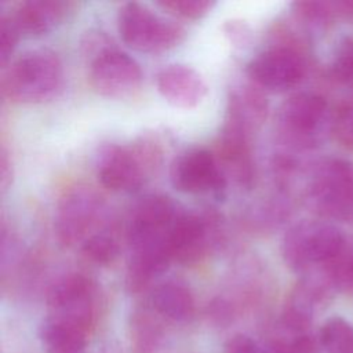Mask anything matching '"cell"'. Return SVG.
<instances>
[{
	"mask_svg": "<svg viewBox=\"0 0 353 353\" xmlns=\"http://www.w3.org/2000/svg\"><path fill=\"white\" fill-rule=\"evenodd\" d=\"M320 345L325 353H353V325L342 317L328 319L320 330Z\"/></svg>",
	"mask_w": 353,
	"mask_h": 353,
	"instance_id": "22",
	"label": "cell"
},
{
	"mask_svg": "<svg viewBox=\"0 0 353 353\" xmlns=\"http://www.w3.org/2000/svg\"><path fill=\"white\" fill-rule=\"evenodd\" d=\"M83 255L95 265L106 266L114 262L119 255V244L108 233L90 234L81 245Z\"/></svg>",
	"mask_w": 353,
	"mask_h": 353,
	"instance_id": "24",
	"label": "cell"
},
{
	"mask_svg": "<svg viewBox=\"0 0 353 353\" xmlns=\"http://www.w3.org/2000/svg\"><path fill=\"white\" fill-rule=\"evenodd\" d=\"M39 334L46 353H85L87 335L81 331L46 319Z\"/></svg>",
	"mask_w": 353,
	"mask_h": 353,
	"instance_id": "20",
	"label": "cell"
},
{
	"mask_svg": "<svg viewBox=\"0 0 353 353\" xmlns=\"http://www.w3.org/2000/svg\"><path fill=\"white\" fill-rule=\"evenodd\" d=\"M250 134L251 131L245 127L226 119L214 153L226 179L230 176L237 185L247 189L255 181Z\"/></svg>",
	"mask_w": 353,
	"mask_h": 353,
	"instance_id": "13",
	"label": "cell"
},
{
	"mask_svg": "<svg viewBox=\"0 0 353 353\" xmlns=\"http://www.w3.org/2000/svg\"><path fill=\"white\" fill-rule=\"evenodd\" d=\"M161 316L150 306L135 307L130 316V343L134 353H154L164 336Z\"/></svg>",
	"mask_w": 353,
	"mask_h": 353,
	"instance_id": "19",
	"label": "cell"
},
{
	"mask_svg": "<svg viewBox=\"0 0 353 353\" xmlns=\"http://www.w3.org/2000/svg\"><path fill=\"white\" fill-rule=\"evenodd\" d=\"M156 85L161 97L178 108H194L207 94V84L193 68L172 63L163 68L156 77Z\"/></svg>",
	"mask_w": 353,
	"mask_h": 353,
	"instance_id": "14",
	"label": "cell"
},
{
	"mask_svg": "<svg viewBox=\"0 0 353 353\" xmlns=\"http://www.w3.org/2000/svg\"><path fill=\"white\" fill-rule=\"evenodd\" d=\"M336 17L353 23V0H338L334 1Z\"/></svg>",
	"mask_w": 353,
	"mask_h": 353,
	"instance_id": "33",
	"label": "cell"
},
{
	"mask_svg": "<svg viewBox=\"0 0 353 353\" xmlns=\"http://www.w3.org/2000/svg\"><path fill=\"white\" fill-rule=\"evenodd\" d=\"M178 215L179 211L170 197L149 194L132 210L128 223V240L168 234Z\"/></svg>",
	"mask_w": 353,
	"mask_h": 353,
	"instance_id": "15",
	"label": "cell"
},
{
	"mask_svg": "<svg viewBox=\"0 0 353 353\" xmlns=\"http://www.w3.org/2000/svg\"><path fill=\"white\" fill-rule=\"evenodd\" d=\"M70 3L59 0H28L10 14L22 34L37 36L55 28L68 14Z\"/></svg>",
	"mask_w": 353,
	"mask_h": 353,
	"instance_id": "16",
	"label": "cell"
},
{
	"mask_svg": "<svg viewBox=\"0 0 353 353\" xmlns=\"http://www.w3.org/2000/svg\"><path fill=\"white\" fill-rule=\"evenodd\" d=\"M268 99L262 90L252 84L234 88L228 99L226 119L252 131L266 119Z\"/></svg>",
	"mask_w": 353,
	"mask_h": 353,
	"instance_id": "17",
	"label": "cell"
},
{
	"mask_svg": "<svg viewBox=\"0 0 353 353\" xmlns=\"http://www.w3.org/2000/svg\"><path fill=\"white\" fill-rule=\"evenodd\" d=\"M102 210L99 197L85 188L69 190L61 200L55 215V234L61 245L73 247L88 237Z\"/></svg>",
	"mask_w": 353,
	"mask_h": 353,
	"instance_id": "12",
	"label": "cell"
},
{
	"mask_svg": "<svg viewBox=\"0 0 353 353\" xmlns=\"http://www.w3.org/2000/svg\"><path fill=\"white\" fill-rule=\"evenodd\" d=\"M330 131L339 145L353 150V99L339 103L331 113Z\"/></svg>",
	"mask_w": 353,
	"mask_h": 353,
	"instance_id": "25",
	"label": "cell"
},
{
	"mask_svg": "<svg viewBox=\"0 0 353 353\" xmlns=\"http://www.w3.org/2000/svg\"><path fill=\"white\" fill-rule=\"evenodd\" d=\"M63 69L55 52L29 50L10 62L1 76V94L14 103H41L62 87Z\"/></svg>",
	"mask_w": 353,
	"mask_h": 353,
	"instance_id": "1",
	"label": "cell"
},
{
	"mask_svg": "<svg viewBox=\"0 0 353 353\" xmlns=\"http://www.w3.org/2000/svg\"><path fill=\"white\" fill-rule=\"evenodd\" d=\"M19 30L12 22L10 15H1L0 18V63L3 68L10 62L11 54L14 52L18 39Z\"/></svg>",
	"mask_w": 353,
	"mask_h": 353,
	"instance_id": "28",
	"label": "cell"
},
{
	"mask_svg": "<svg viewBox=\"0 0 353 353\" xmlns=\"http://www.w3.org/2000/svg\"><path fill=\"white\" fill-rule=\"evenodd\" d=\"M307 200L321 216L353 219V164L341 159L320 161L307 185Z\"/></svg>",
	"mask_w": 353,
	"mask_h": 353,
	"instance_id": "6",
	"label": "cell"
},
{
	"mask_svg": "<svg viewBox=\"0 0 353 353\" xmlns=\"http://www.w3.org/2000/svg\"><path fill=\"white\" fill-rule=\"evenodd\" d=\"M172 186L182 193L221 194L228 183L216 157L207 149H192L178 156L170 170Z\"/></svg>",
	"mask_w": 353,
	"mask_h": 353,
	"instance_id": "11",
	"label": "cell"
},
{
	"mask_svg": "<svg viewBox=\"0 0 353 353\" xmlns=\"http://www.w3.org/2000/svg\"><path fill=\"white\" fill-rule=\"evenodd\" d=\"M225 353H269L263 350L256 341L244 334L232 336L225 345Z\"/></svg>",
	"mask_w": 353,
	"mask_h": 353,
	"instance_id": "29",
	"label": "cell"
},
{
	"mask_svg": "<svg viewBox=\"0 0 353 353\" xmlns=\"http://www.w3.org/2000/svg\"><path fill=\"white\" fill-rule=\"evenodd\" d=\"M47 307V319L88 335L97 320V285L80 273L62 276L48 290Z\"/></svg>",
	"mask_w": 353,
	"mask_h": 353,
	"instance_id": "5",
	"label": "cell"
},
{
	"mask_svg": "<svg viewBox=\"0 0 353 353\" xmlns=\"http://www.w3.org/2000/svg\"><path fill=\"white\" fill-rule=\"evenodd\" d=\"M149 305L165 320L186 321L194 313V299L190 290L178 281L159 284L150 294Z\"/></svg>",
	"mask_w": 353,
	"mask_h": 353,
	"instance_id": "18",
	"label": "cell"
},
{
	"mask_svg": "<svg viewBox=\"0 0 353 353\" xmlns=\"http://www.w3.org/2000/svg\"><path fill=\"white\" fill-rule=\"evenodd\" d=\"M161 163V150L149 139L130 145H106L97 156L101 183L114 192H128L145 183Z\"/></svg>",
	"mask_w": 353,
	"mask_h": 353,
	"instance_id": "2",
	"label": "cell"
},
{
	"mask_svg": "<svg viewBox=\"0 0 353 353\" xmlns=\"http://www.w3.org/2000/svg\"><path fill=\"white\" fill-rule=\"evenodd\" d=\"M117 29L125 44L142 52H163L176 47L185 39V29L179 23L164 19L135 1L120 7Z\"/></svg>",
	"mask_w": 353,
	"mask_h": 353,
	"instance_id": "4",
	"label": "cell"
},
{
	"mask_svg": "<svg viewBox=\"0 0 353 353\" xmlns=\"http://www.w3.org/2000/svg\"><path fill=\"white\" fill-rule=\"evenodd\" d=\"M12 181V167H11V160L7 156V152L1 149V156H0V185L1 189L6 190Z\"/></svg>",
	"mask_w": 353,
	"mask_h": 353,
	"instance_id": "32",
	"label": "cell"
},
{
	"mask_svg": "<svg viewBox=\"0 0 353 353\" xmlns=\"http://www.w3.org/2000/svg\"><path fill=\"white\" fill-rule=\"evenodd\" d=\"M225 36L233 43L234 46H244L250 40L251 30L244 21L240 19H229L223 23Z\"/></svg>",
	"mask_w": 353,
	"mask_h": 353,
	"instance_id": "30",
	"label": "cell"
},
{
	"mask_svg": "<svg viewBox=\"0 0 353 353\" xmlns=\"http://www.w3.org/2000/svg\"><path fill=\"white\" fill-rule=\"evenodd\" d=\"M219 218L214 212H179L168 233L172 261L182 265L199 262L218 240Z\"/></svg>",
	"mask_w": 353,
	"mask_h": 353,
	"instance_id": "8",
	"label": "cell"
},
{
	"mask_svg": "<svg viewBox=\"0 0 353 353\" xmlns=\"http://www.w3.org/2000/svg\"><path fill=\"white\" fill-rule=\"evenodd\" d=\"M90 83L103 97L124 98L139 88L142 70L128 54L106 48L95 55L90 66Z\"/></svg>",
	"mask_w": 353,
	"mask_h": 353,
	"instance_id": "10",
	"label": "cell"
},
{
	"mask_svg": "<svg viewBox=\"0 0 353 353\" xmlns=\"http://www.w3.org/2000/svg\"><path fill=\"white\" fill-rule=\"evenodd\" d=\"M281 137L295 148H312L325 123H331L328 103L320 94L302 91L283 102L277 116Z\"/></svg>",
	"mask_w": 353,
	"mask_h": 353,
	"instance_id": "7",
	"label": "cell"
},
{
	"mask_svg": "<svg viewBox=\"0 0 353 353\" xmlns=\"http://www.w3.org/2000/svg\"><path fill=\"white\" fill-rule=\"evenodd\" d=\"M345 239L331 223L301 221L284 234L281 255L291 270L305 276L324 268L339 252Z\"/></svg>",
	"mask_w": 353,
	"mask_h": 353,
	"instance_id": "3",
	"label": "cell"
},
{
	"mask_svg": "<svg viewBox=\"0 0 353 353\" xmlns=\"http://www.w3.org/2000/svg\"><path fill=\"white\" fill-rule=\"evenodd\" d=\"M292 11L302 23L313 29H325L338 18L334 1H295Z\"/></svg>",
	"mask_w": 353,
	"mask_h": 353,
	"instance_id": "23",
	"label": "cell"
},
{
	"mask_svg": "<svg viewBox=\"0 0 353 353\" xmlns=\"http://www.w3.org/2000/svg\"><path fill=\"white\" fill-rule=\"evenodd\" d=\"M320 270L334 290L353 294V237H346L339 252Z\"/></svg>",
	"mask_w": 353,
	"mask_h": 353,
	"instance_id": "21",
	"label": "cell"
},
{
	"mask_svg": "<svg viewBox=\"0 0 353 353\" xmlns=\"http://www.w3.org/2000/svg\"><path fill=\"white\" fill-rule=\"evenodd\" d=\"M331 74L336 81L353 85V37L339 41L331 62Z\"/></svg>",
	"mask_w": 353,
	"mask_h": 353,
	"instance_id": "26",
	"label": "cell"
},
{
	"mask_svg": "<svg viewBox=\"0 0 353 353\" xmlns=\"http://www.w3.org/2000/svg\"><path fill=\"white\" fill-rule=\"evenodd\" d=\"M97 353H123V350L116 342H105L98 347Z\"/></svg>",
	"mask_w": 353,
	"mask_h": 353,
	"instance_id": "34",
	"label": "cell"
},
{
	"mask_svg": "<svg viewBox=\"0 0 353 353\" xmlns=\"http://www.w3.org/2000/svg\"><path fill=\"white\" fill-rule=\"evenodd\" d=\"M157 4L175 17L185 19H199L204 17L215 3L208 0H165L159 1Z\"/></svg>",
	"mask_w": 353,
	"mask_h": 353,
	"instance_id": "27",
	"label": "cell"
},
{
	"mask_svg": "<svg viewBox=\"0 0 353 353\" xmlns=\"http://www.w3.org/2000/svg\"><path fill=\"white\" fill-rule=\"evenodd\" d=\"M247 73L259 88L281 92L302 81L306 63L298 48L277 44L252 58Z\"/></svg>",
	"mask_w": 353,
	"mask_h": 353,
	"instance_id": "9",
	"label": "cell"
},
{
	"mask_svg": "<svg viewBox=\"0 0 353 353\" xmlns=\"http://www.w3.org/2000/svg\"><path fill=\"white\" fill-rule=\"evenodd\" d=\"M272 353H320L313 338L306 334L285 345L274 347Z\"/></svg>",
	"mask_w": 353,
	"mask_h": 353,
	"instance_id": "31",
	"label": "cell"
}]
</instances>
